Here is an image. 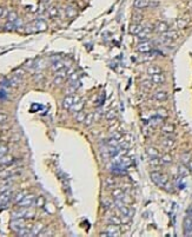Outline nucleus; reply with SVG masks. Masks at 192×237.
Here are the masks:
<instances>
[{
    "label": "nucleus",
    "instance_id": "nucleus-1",
    "mask_svg": "<svg viewBox=\"0 0 192 237\" xmlns=\"http://www.w3.org/2000/svg\"><path fill=\"white\" fill-rule=\"evenodd\" d=\"M150 177H151V179H152V182H153L154 184H157L158 186L164 188V186L168 184V176L162 174V172L153 171V172H151Z\"/></svg>",
    "mask_w": 192,
    "mask_h": 237
},
{
    "label": "nucleus",
    "instance_id": "nucleus-2",
    "mask_svg": "<svg viewBox=\"0 0 192 237\" xmlns=\"http://www.w3.org/2000/svg\"><path fill=\"white\" fill-rule=\"evenodd\" d=\"M34 203H35V196L33 194H29L20 201L19 203H18V205L19 207H24V208H31Z\"/></svg>",
    "mask_w": 192,
    "mask_h": 237
},
{
    "label": "nucleus",
    "instance_id": "nucleus-3",
    "mask_svg": "<svg viewBox=\"0 0 192 237\" xmlns=\"http://www.w3.org/2000/svg\"><path fill=\"white\" fill-rule=\"evenodd\" d=\"M13 197V194H12V190H6V191H3L0 194V207H7V204L11 202V199Z\"/></svg>",
    "mask_w": 192,
    "mask_h": 237
},
{
    "label": "nucleus",
    "instance_id": "nucleus-4",
    "mask_svg": "<svg viewBox=\"0 0 192 237\" xmlns=\"http://www.w3.org/2000/svg\"><path fill=\"white\" fill-rule=\"evenodd\" d=\"M79 100H80V98L78 97V96H74V94H67L66 97L64 98V100H62V106L65 107V109H70L74 103L79 102Z\"/></svg>",
    "mask_w": 192,
    "mask_h": 237
},
{
    "label": "nucleus",
    "instance_id": "nucleus-5",
    "mask_svg": "<svg viewBox=\"0 0 192 237\" xmlns=\"http://www.w3.org/2000/svg\"><path fill=\"white\" fill-rule=\"evenodd\" d=\"M26 227L25 224V218H13V221L11 223V228L13 229V231L19 232L23 228Z\"/></svg>",
    "mask_w": 192,
    "mask_h": 237
},
{
    "label": "nucleus",
    "instance_id": "nucleus-6",
    "mask_svg": "<svg viewBox=\"0 0 192 237\" xmlns=\"http://www.w3.org/2000/svg\"><path fill=\"white\" fill-rule=\"evenodd\" d=\"M137 51L140 53H149L152 51V44L150 41H143L137 46Z\"/></svg>",
    "mask_w": 192,
    "mask_h": 237
},
{
    "label": "nucleus",
    "instance_id": "nucleus-7",
    "mask_svg": "<svg viewBox=\"0 0 192 237\" xmlns=\"http://www.w3.org/2000/svg\"><path fill=\"white\" fill-rule=\"evenodd\" d=\"M166 31H168V24L165 21H158L157 24L154 25V32L157 33H165Z\"/></svg>",
    "mask_w": 192,
    "mask_h": 237
},
{
    "label": "nucleus",
    "instance_id": "nucleus-8",
    "mask_svg": "<svg viewBox=\"0 0 192 237\" xmlns=\"http://www.w3.org/2000/svg\"><path fill=\"white\" fill-rule=\"evenodd\" d=\"M32 24H33V26H34L35 32H43V31H46V30H47V24L41 19L35 20V21L32 23Z\"/></svg>",
    "mask_w": 192,
    "mask_h": 237
},
{
    "label": "nucleus",
    "instance_id": "nucleus-9",
    "mask_svg": "<svg viewBox=\"0 0 192 237\" xmlns=\"http://www.w3.org/2000/svg\"><path fill=\"white\" fill-rule=\"evenodd\" d=\"M165 80H166V78H165L163 73H157V74L151 76V82H152V84H156V85H162V84L165 83Z\"/></svg>",
    "mask_w": 192,
    "mask_h": 237
},
{
    "label": "nucleus",
    "instance_id": "nucleus-10",
    "mask_svg": "<svg viewBox=\"0 0 192 237\" xmlns=\"http://www.w3.org/2000/svg\"><path fill=\"white\" fill-rule=\"evenodd\" d=\"M168 94L165 91H163V90H158L153 94V99L158 100V102H165V100H168Z\"/></svg>",
    "mask_w": 192,
    "mask_h": 237
},
{
    "label": "nucleus",
    "instance_id": "nucleus-11",
    "mask_svg": "<svg viewBox=\"0 0 192 237\" xmlns=\"http://www.w3.org/2000/svg\"><path fill=\"white\" fill-rule=\"evenodd\" d=\"M65 78H66V72H65V70H61V71H59V72L57 73V76L54 77L53 84H54V85H60V84L64 82Z\"/></svg>",
    "mask_w": 192,
    "mask_h": 237
},
{
    "label": "nucleus",
    "instance_id": "nucleus-12",
    "mask_svg": "<svg viewBox=\"0 0 192 237\" xmlns=\"http://www.w3.org/2000/svg\"><path fill=\"white\" fill-rule=\"evenodd\" d=\"M106 231H107V234H109L110 236H119L120 235L119 227L115 225V224H110V225L107 227V229H106Z\"/></svg>",
    "mask_w": 192,
    "mask_h": 237
},
{
    "label": "nucleus",
    "instance_id": "nucleus-13",
    "mask_svg": "<svg viewBox=\"0 0 192 237\" xmlns=\"http://www.w3.org/2000/svg\"><path fill=\"white\" fill-rule=\"evenodd\" d=\"M162 146H163L164 149H166V150H171L174 146V140L172 138H170V137H165L162 140Z\"/></svg>",
    "mask_w": 192,
    "mask_h": 237
},
{
    "label": "nucleus",
    "instance_id": "nucleus-14",
    "mask_svg": "<svg viewBox=\"0 0 192 237\" xmlns=\"http://www.w3.org/2000/svg\"><path fill=\"white\" fill-rule=\"evenodd\" d=\"M184 230H185V235H191L192 231V217L189 216L184 219Z\"/></svg>",
    "mask_w": 192,
    "mask_h": 237
},
{
    "label": "nucleus",
    "instance_id": "nucleus-15",
    "mask_svg": "<svg viewBox=\"0 0 192 237\" xmlns=\"http://www.w3.org/2000/svg\"><path fill=\"white\" fill-rule=\"evenodd\" d=\"M14 162V158H13V156L11 155H7L6 154L5 156H3L1 158H0V165H11L12 163Z\"/></svg>",
    "mask_w": 192,
    "mask_h": 237
},
{
    "label": "nucleus",
    "instance_id": "nucleus-16",
    "mask_svg": "<svg viewBox=\"0 0 192 237\" xmlns=\"http://www.w3.org/2000/svg\"><path fill=\"white\" fill-rule=\"evenodd\" d=\"M44 230V225L41 224V223H35L33 227H32V229H31V231H32V236H39L40 235V232Z\"/></svg>",
    "mask_w": 192,
    "mask_h": 237
},
{
    "label": "nucleus",
    "instance_id": "nucleus-17",
    "mask_svg": "<svg viewBox=\"0 0 192 237\" xmlns=\"http://www.w3.org/2000/svg\"><path fill=\"white\" fill-rule=\"evenodd\" d=\"M119 211L121 213V216H129V217L133 216V210L130 209L129 207H126V205H121L119 208Z\"/></svg>",
    "mask_w": 192,
    "mask_h": 237
},
{
    "label": "nucleus",
    "instance_id": "nucleus-18",
    "mask_svg": "<svg viewBox=\"0 0 192 237\" xmlns=\"http://www.w3.org/2000/svg\"><path fill=\"white\" fill-rule=\"evenodd\" d=\"M143 29H144V26H143L141 24H139V23H135V24H132L130 26V32L132 34H136V35H137V34L139 33Z\"/></svg>",
    "mask_w": 192,
    "mask_h": 237
},
{
    "label": "nucleus",
    "instance_id": "nucleus-19",
    "mask_svg": "<svg viewBox=\"0 0 192 237\" xmlns=\"http://www.w3.org/2000/svg\"><path fill=\"white\" fill-rule=\"evenodd\" d=\"M163 37L170 40V41H173V40H176L178 38V33L176 31H166L165 33H163Z\"/></svg>",
    "mask_w": 192,
    "mask_h": 237
},
{
    "label": "nucleus",
    "instance_id": "nucleus-20",
    "mask_svg": "<svg viewBox=\"0 0 192 237\" xmlns=\"http://www.w3.org/2000/svg\"><path fill=\"white\" fill-rule=\"evenodd\" d=\"M64 67H65V64H64V62H61V60H57V62H53V64H52V70L54 71V72H59V71H61V70H64Z\"/></svg>",
    "mask_w": 192,
    "mask_h": 237
},
{
    "label": "nucleus",
    "instance_id": "nucleus-21",
    "mask_svg": "<svg viewBox=\"0 0 192 237\" xmlns=\"http://www.w3.org/2000/svg\"><path fill=\"white\" fill-rule=\"evenodd\" d=\"M150 6V0H135L136 8H145Z\"/></svg>",
    "mask_w": 192,
    "mask_h": 237
},
{
    "label": "nucleus",
    "instance_id": "nucleus-22",
    "mask_svg": "<svg viewBox=\"0 0 192 237\" xmlns=\"http://www.w3.org/2000/svg\"><path fill=\"white\" fill-rule=\"evenodd\" d=\"M83 106H84V100H79V102L74 103L72 106L70 107V110L72 112H79V111H82Z\"/></svg>",
    "mask_w": 192,
    "mask_h": 237
},
{
    "label": "nucleus",
    "instance_id": "nucleus-23",
    "mask_svg": "<svg viewBox=\"0 0 192 237\" xmlns=\"http://www.w3.org/2000/svg\"><path fill=\"white\" fill-rule=\"evenodd\" d=\"M146 152H147V155L150 156V158L159 157V151L157 150L156 148H153V146H150V148H147V149H146Z\"/></svg>",
    "mask_w": 192,
    "mask_h": 237
},
{
    "label": "nucleus",
    "instance_id": "nucleus-24",
    "mask_svg": "<svg viewBox=\"0 0 192 237\" xmlns=\"http://www.w3.org/2000/svg\"><path fill=\"white\" fill-rule=\"evenodd\" d=\"M112 196H113L115 199H123L125 197V194L121 189H115V190H113V192H112Z\"/></svg>",
    "mask_w": 192,
    "mask_h": 237
},
{
    "label": "nucleus",
    "instance_id": "nucleus-25",
    "mask_svg": "<svg viewBox=\"0 0 192 237\" xmlns=\"http://www.w3.org/2000/svg\"><path fill=\"white\" fill-rule=\"evenodd\" d=\"M107 221H109V223H110V224H115V225H119L120 223H121V217H119V216H115V215H111L110 217L107 218Z\"/></svg>",
    "mask_w": 192,
    "mask_h": 237
},
{
    "label": "nucleus",
    "instance_id": "nucleus-26",
    "mask_svg": "<svg viewBox=\"0 0 192 237\" xmlns=\"http://www.w3.org/2000/svg\"><path fill=\"white\" fill-rule=\"evenodd\" d=\"M118 162H119L120 164L123 165L124 168H127V166H130L131 165V159L127 157V156H121Z\"/></svg>",
    "mask_w": 192,
    "mask_h": 237
},
{
    "label": "nucleus",
    "instance_id": "nucleus-27",
    "mask_svg": "<svg viewBox=\"0 0 192 237\" xmlns=\"http://www.w3.org/2000/svg\"><path fill=\"white\" fill-rule=\"evenodd\" d=\"M147 73L151 74V76L157 74V73H162V68L159 67V66H157V65H152V66H150L147 68Z\"/></svg>",
    "mask_w": 192,
    "mask_h": 237
},
{
    "label": "nucleus",
    "instance_id": "nucleus-28",
    "mask_svg": "<svg viewBox=\"0 0 192 237\" xmlns=\"http://www.w3.org/2000/svg\"><path fill=\"white\" fill-rule=\"evenodd\" d=\"M25 196H26V192H25V191H19V192H17L15 196L13 197V202H14L15 204H18L21 199L24 198Z\"/></svg>",
    "mask_w": 192,
    "mask_h": 237
},
{
    "label": "nucleus",
    "instance_id": "nucleus-29",
    "mask_svg": "<svg viewBox=\"0 0 192 237\" xmlns=\"http://www.w3.org/2000/svg\"><path fill=\"white\" fill-rule=\"evenodd\" d=\"M160 160H162V164H171L173 159H172V156H171V155L165 154L164 156H162Z\"/></svg>",
    "mask_w": 192,
    "mask_h": 237
},
{
    "label": "nucleus",
    "instance_id": "nucleus-30",
    "mask_svg": "<svg viewBox=\"0 0 192 237\" xmlns=\"http://www.w3.org/2000/svg\"><path fill=\"white\" fill-rule=\"evenodd\" d=\"M178 174L180 175L182 177H185V176H187V175L190 174V171H189V168H186L185 165H180V166L178 168Z\"/></svg>",
    "mask_w": 192,
    "mask_h": 237
},
{
    "label": "nucleus",
    "instance_id": "nucleus-31",
    "mask_svg": "<svg viewBox=\"0 0 192 237\" xmlns=\"http://www.w3.org/2000/svg\"><path fill=\"white\" fill-rule=\"evenodd\" d=\"M162 130H163V132H165V133H173V132H174V126H173L172 124H165V125H163Z\"/></svg>",
    "mask_w": 192,
    "mask_h": 237
},
{
    "label": "nucleus",
    "instance_id": "nucleus-32",
    "mask_svg": "<svg viewBox=\"0 0 192 237\" xmlns=\"http://www.w3.org/2000/svg\"><path fill=\"white\" fill-rule=\"evenodd\" d=\"M85 118H86V115H85L84 112H82V111L76 112V121H77L83 123V121H85Z\"/></svg>",
    "mask_w": 192,
    "mask_h": 237
},
{
    "label": "nucleus",
    "instance_id": "nucleus-33",
    "mask_svg": "<svg viewBox=\"0 0 192 237\" xmlns=\"http://www.w3.org/2000/svg\"><path fill=\"white\" fill-rule=\"evenodd\" d=\"M48 14H50L51 18H56V17H58V14H59L58 8L57 7H54V6H51V7L48 8Z\"/></svg>",
    "mask_w": 192,
    "mask_h": 237
},
{
    "label": "nucleus",
    "instance_id": "nucleus-34",
    "mask_svg": "<svg viewBox=\"0 0 192 237\" xmlns=\"http://www.w3.org/2000/svg\"><path fill=\"white\" fill-rule=\"evenodd\" d=\"M7 20H8V21H12V23H15V21L18 20V15H17V13H15L14 11H11L10 13L7 14Z\"/></svg>",
    "mask_w": 192,
    "mask_h": 237
},
{
    "label": "nucleus",
    "instance_id": "nucleus-35",
    "mask_svg": "<svg viewBox=\"0 0 192 237\" xmlns=\"http://www.w3.org/2000/svg\"><path fill=\"white\" fill-rule=\"evenodd\" d=\"M66 14H67L68 18H72V17H74V15L77 14V11L74 10L72 6H68L67 8H66Z\"/></svg>",
    "mask_w": 192,
    "mask_h": 237
},
{
    "label": "nucleus",
    "instance_id": "nucleus-36",
    "mask_svg": "<svg viewBox=\"0 0 192 237\" xmlns=\"http://www.w3.org/2000/svg\"><path fill=\"white\" fill-rule=\"evenodd\" d=\"M35 205H37L38 208H44V207H45V199H44L43 196L35 198Z\"/></svg>",
    "mask_w": 192,
    "mask_h": 237
},
{
    "label": "nucleus",
    "instance_id": "nucleus-37",
    "mask_svg": "<svg viewBox=\"0 0 192 237\" xmlns=\"http://www.w3.org/2000/svg\"><path fill=\"white\" fill-rule=\"evenodd\" d=\"M159 164H162V160H160L159 157H154V158H151V159H150V165H151V166H157V165Z\"/></svg>",
    "mask_w": 192,
    "mask_h": 237
},
{
    "label": "nucleus",
    "instance_id": "nucleus-38",
    "mask_svg": "<svg viewBox=\"0 0 192 237\" xmlns=\"http://www.w3.org/2000/svg\"><path fill=\"white\" fill-rule=\"evenodd\" d=\"M7 152H8V146L5 145V144H1V145H0V158H1L3 156H5Z\"/></svg>",
    "mask_w": 192,
    "mask_h": 237
},
{
    "label": "nucleus",
    "instance_id": "nucleus-39",
    "mask_svg": "<svg viewBox=\"0 0 192 237\" xmlns=\"http://www.w3.org/2000/svg\"><path fill=\"white\" fill-rule=\"evenodd\" d=\"M7 121H8V115L5 113V112L0 111V124H4Z\"/></svg>",
    "mask_w": 192,
    "mask_h": 237
},
{
    "label": "nucleus",
    "instance_id": "nucleus-40",
    "mask_svg": "<svg viewBox=\"0 0 192 237\" xmlns=\"http://www.w3.org/2000/svg\"><path fill=\"white\" fill-rule=\"evenodd\" d=\"M93 118H94V115H93V113H91V115L86 116V118H85V121H84V123H85L87 126L91 125V123L93 121Z\"/></svg>",
    "mask_w": 192,
    "mask_h": 237
},
{
    "label": "nucleus",
    "instance_id": "nucleus-41",
    "mask_svg": "<svg viewBox=\"0 0 192 237\" xmlns=\"http://www.w3.org/2000/svg\"><path fill=\"white\" fill-rule=\"evenodd\" d=\"M17 27H15V24L14 23H12V21H7V24L5 25V30H7V31H12V30H15Z\"/></svg>",
    "mask_w": 192,
    "mask_h": 237
},
{
    "label": "nucleus",
    "instance_id": "nucleus-42",
    "mask_svg": "<svg viewBox=\"0 0 192 237\" xmlns=\"http://www.w3.org/2000/svg\"><path fill=\"white\" fill-rule=\"evenodd\" d=\"M115 184V179L112 178V177H109V178L106 179V186L109 188V186H113Z\"/></svg>",
    "mask_w": 192,
    "mask_h": 237
},
{
    "label": "nucleus",
    "instance_id": "nucleus-43",
    "mask_svg": "<svg viewBox=\"0 0 192 237\" xmlns=\"http://www.w3.org/2000/svg\"><path fill=\"white\" fill-rule=\"evenodd\" d=\"M157 113H158V116H160L162 118H165V117L168 116V112H166V110L163 109V107H162V109H159Z\"/></svg>",
    "mask_w": 192,
    "mask_h": 237
},
{
    "label": "nucleus",
    "instance_id": "nucleus-44",
    "mask_svg": "<svg viewBox=\"0 0 192 237\" xmlns=\"http://www.w3.org/2000/svg\"><path fill=\"white\" fill-rule=\"evenodd\" d=\"M190 158H191V157H190V154H184V155L182 156L183 163H189V162L191 160Z\"/></svg>",
    "mask_w": 192,
    "mask_h": 237
},
{
    "label": "nucleus",
    "instance_id": "nucleus-45",
    "mask_svg": "<svg viewBox=\"0 0 192 237\" xmlns=\"http://www.w3.org/2000/svg\"><path fill=\"white\" fill-rule=\"evenodd\" d=\"M177 26L179 27V29H184V27H186V21L185 20H178L177 21Z\"/></svg>",
    "mask_w": 192,
    "mask_h": 237
},
{
    "label": "nucleus",
    "instance_id": "nucleus-46",
    "mask_svg": "<svg viewBox=\"0 0 192 237\" xmlns=\"http://www.w3.org/2000/svg\"><path fill=\"white\" fill-rule=\"evenodd\" d=\"M77 80H79V76H78V73L77 72H74L70 77V83H73V82H77Z\"/></svg>",
    "mask_w": 192,
    "mask_h": 237
},
{
    "label": "nucleus",
    "instance_id": "nucleus-47",
    "mask_svg": "<svg viewBox=\"0 0 192 237\" xmlns=\"http://www.w3.org/2000/svg\"><path fill=\"white\" fill-rule=\"evenodd\" d=\"M106 118L107 119H115V111H111L107 113V116H106Z\"/></svg>",
    "mask_w": 192,
    "mask_h": 237
},
{
    "label": "nucleus",
    "instance_id": "nucleus-48",
    "mask_svg": "<svg viewBox=\"0 0 192 237\" xmlns=\"http://www.w3.org/2000/svg\"><path fill=\"white\" fill-rule=\"evenodd\" d=\"M158 5H159L158 0H150V6H152V7H157Z\"/></svg>",
    "mask_w": 192,
    "mask_h": 237
},
{
    "label": "nucleus",
    "instance_id": "nucleus-49",
    "mask_svg": "<svg viewBox=\"0 0 192 237\" xmlns=\"http://www.w3.org/2000/svg\"><path fill=\"white\" fill-rule=\"evenodd\" d=\"M141 19H143V17H141V15H133V20H135V23H137V21L139 23Z\"/></svg>",
    "mask_w": 192,
    "mask_h": 237
},
{
    "label": "nucleus",
    "instance_id": "nucleus-50",
    "mask_svg": "<svg viewBox=\"0 0 192 237\" xmlns=\"http://www.w3.org/2000/svg\"><path fill=\"white\" fill-rule=\"evenodd\" d=\"M151 83H152V82H151ZM151 83L143 82V84H141V85H143V87H145V89H150V87H151Z\"/></svg>",
    "mask_w": 192,
    "mask_h": 237
},
{
    "label": "nucleus",
    "instance_id": "nucleus-51",
    "mask_svg": "<svg viewBox=\"0 0 192 237\" xmlns=\"http://www.w3.org/2000/svg\"><path fill=\"white\" fill-rule=\"evenodd\" d=\"M4 13H5V10H4L3 7H0V18H1L3 15H4Z\"/></svg>",
    "mask_w": 192,
    "mask_h": 237
},
{
    "label": "nucleus",
    "instance_id": "nucleus-52",
    "mask_svg": "<svg viewBox=\"0 0 192 237\" xmlns=\"http://www.w3.org/2000/svg\"><path fill=\"white\" fill-rule=\"evenodd\" d=\"M187 164H189V169L192 170V160H190V162H189Z\"/></svg>",
    "mask_w": 192,
    "mask_h": 237
},
{
    "label": "nucleus",
    "instance_id": "nucleus-53",
    "mask_svg": "<svg viewBox=\"0 0 192 237\" xmlns=\"http://www.w3.org/2000/svg\"><path fill=\"white\" fill-rule=\"evenodd\" d=\"M1 144H3V143H1V142H0V145H1Z\"/></svg>",
    "mask_w": 192,
    "mask_h": 237
}]
</instances>
